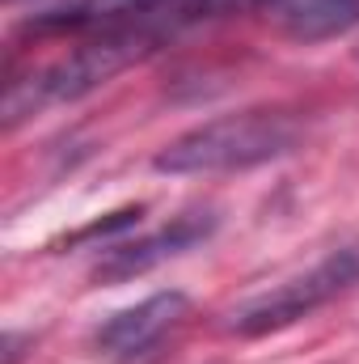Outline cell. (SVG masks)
Instances as JSON below:
<instances>
[{
    "label": "cell",
    "mask_w": 359,
    "mask_h": 364,
    "mask_svg": "<svg viewBox=\"0 0 359 364\" xmlns=\"http://www.w3.org/2000/svg\"><path fill=\"white\" fill-rule=\"evenodd\" d=\"M300 144V119L287 110H237L170 140L153 170L161 174H233L287 157Z\"/></svg>",
    "instance_id": "cell-1"
},
{
    "label": "cell",
    "mask_w": 359,
    "mask_h": 364,
    "mask_svg": "<svg viewBox=\"0 0 359 364\" xmlns=\"http://www.w3.org/2000/svg\"><path fill=\"white\" fill-rule=\"evenodd\" d=\"M161 43L153 38H131V34H118V38H81L68 55L43 64L38 73L13 81L4 93V123L17 127L26 114L34 110H47V106H60V102H77L93 93L97 85H106L110 77H118L123 68H131L136 60L153 55Z\"/></svg>",
    "instance_id": "cell-2"
},
{
    "label": "cell",
    "mask_w": 359,
    "mask_h": 364,
    "mask_svg": "<svg viewBox=\"0 0 359 364\" xmlns=\"http://www.w3.org/2000/svg\"><path fill=\"white\" fill-rule=\"evenodd\" d=\"M211 0H64L47 13H34L26 21V34L34 38H153L165 43L178 30L194 26Z\"/></svg>",
    "instance_id": "cell-3"
},
{
    "label": "cell",
    "mask_w": 359,
    "mask_h": 364,
    "mask_svg": "<svg viewBox=\"0 0 359 364\" xmlns=\"http://www.w3.org/2000/svg\"><path fill=\"white\" fill-rule=\"evenodd\" d=\"M355 284H359V250H334L313 272L296 275V279L270 288L263 296H250L245 305H237L228 314L224 331L241 335V339H263L270 331H283V326L317 314L321 305H330L334 296H343Z\"/></svg>",
    "instance_id": "cell-4"
},
{
    "label": "cell",
    "mask_w": 359,
    "mask_h": 364,
    "mask_svg": "<svg viewBox=\"0 0 359 364\" xmlns=\"http://www.w3.org/2000/svg\"><path fill=\"white\" fill-rule=\"evenodd\" d=\"M190 318V296L170 288L131 309H118L93 331V352L106 364H153L161 348L178 335Z\"/></svg>",
    "instance_id": "cell-5"
},
{
    "label": "cell",
    "mask_w": 359,
    "mask_h": 364,
    "mask_svg": "<svg viewBox=\"0 0 359 364\" xmlns=\"http://www.w3.org/2000/svg\"><path fill=\"white\" fill-rule=\"evenodd\" d=\"M216 233V216L211 212H186V216H174L165 229L140 237V242H123V246H110L101 255V263L93 267V279L97 284H118V279H131V275L153 272L157 263L165 259H178L186 250H194L199 242H207Z\"/></svg>",
    "instance_id": "cell-6"
},
{
    "label": "cell",
    "mask_w": 359,
    "mask_h": 364,
    "mask_svg": "<svg viewBox=\"0 0 359 364\" xmlns=\"http://www.w3.org/2000/svg\"><path fill=\"white\" fill-rule=\"evenodd\" d=\"M267 13L304 43H321L359 26V0H267Z\"/></svg>",
    "instance_id": "cell-7"
}]
</instances>
